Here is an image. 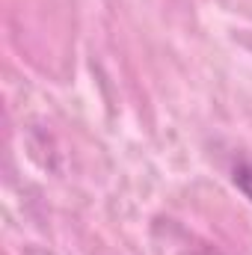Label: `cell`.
<instances>
[{
  "label": "cell",
  "instance_id": "cell-1",
  "mask_svg": "<svg viewBox=\"0 0 252 255\" xmlns=\"http://www.w3.org/2000/svg\"><path fill=\"white\" fill-rule=\"evenodd\" d=\"M235 184H238V190L252 202V163H241V166H235Z\"/></svg>",
  "mask_w": 252,
  "mask_h": 255
}]
</instances>
